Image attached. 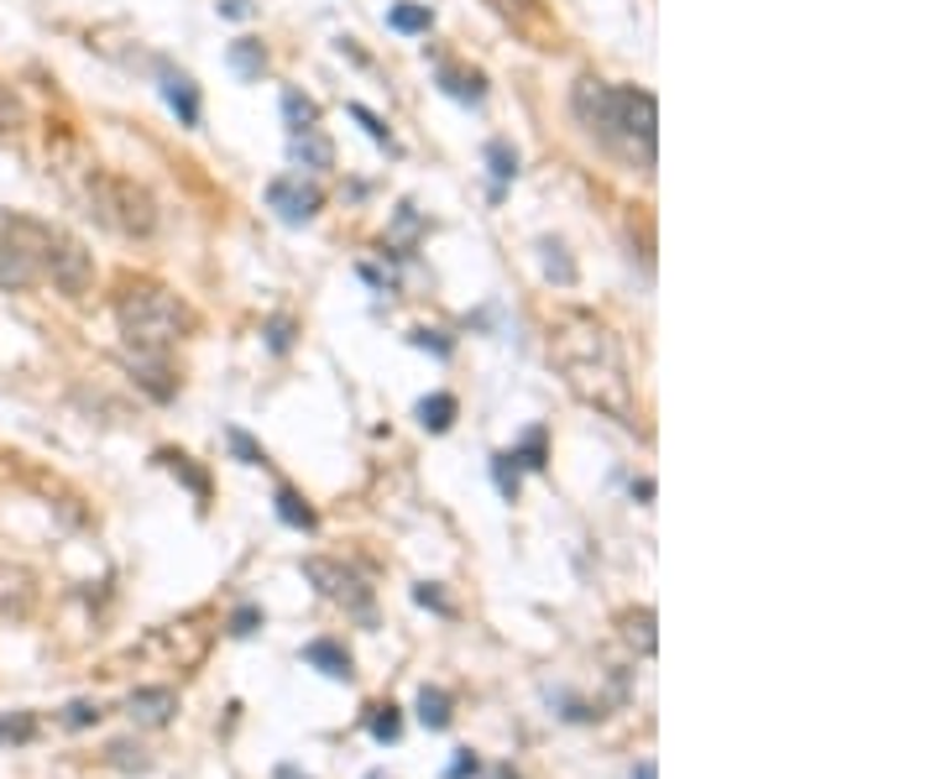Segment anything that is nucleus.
I'll return each instance as SVG.
<instances>
[{"label":"nucleus","instance_id":"f257e3e1","mask_svg":"<svg viewBox=\"0 0 941 779\" xmlns=\"http://www.w3.org/2000/svg\"><path fill=\"white\" fill-rule=\"evenodd\" d=\"M549 361L565 372V382L581 393L591 408L607 419L639 424L633 419V377H628V356H622L618 335L591 314H565L549 335Z\"/></svg>","mask_w":941,"mask_h":779},{"label":"nucleus","instance_id":"f03ea898","mask_svg":"<svg viewBox=\"0 0 941 779\" xmlns=\"http://www.w3.org/2000/svg\"><path fill=\"white\" fill-rule=\"evenodd\" d=\"M576 116L597 141L618 147L628 158L639 162L643 173H654V141H660V105L649 89H633V84H607L586 74L576 84Z\"/></svg>","mask_w":941,"mask_h":779},{"label":"nucleus","instance_id":"7ed1b4c3","mask_svg":"<svg viewBox=\"0 0 941 779\" xmlns=\"http://www.w3.org/2000/svg\"><path fill=\"white\" fill-rule=\"evenodd\" d=\"M0 241H11L21 257L32 262V273L38 278H53V288L68 294V299H84L95 288V257L63 225L32 221V215H6L0 221Z\"/></svg>","mask_w":941,"mask_h":779},{"label":"nucleus","instance_id":"20e7f679","mask_svg":"<svg viewBox=\"0 0 941 779\" xmlns=\"http://www.w3.org/2000/svg\"><path fill=\"white\" fill-rule=\"evenodd\" d=\"M116 320H120V335H126V345H131L137 356H168V351H173V345H179V340L194 330L189 303H183L179 294L158 288V282H141V288H131V294L116 303Z\"/></svg>","mask_w":941,"mask_h":779},{"label":"nucleus","instance_id":"39448f33","mask_svg":"<svg viewBox=\"0 0 941 779\" xmlns=\"http://www.w3.org/2000/svg\"><path fill=\"white\" fill-rule=\"evenodd\" d=\"M89 215L120 236H152L158 231V204L147 189H137L131 179H116V173H100L95 189H89Z\"/></svg>","mask_w":941,"mask_h":779},{"label":"nucleus","instance_id":"423d86ee","mask_svg":"<svg viewBox=\"0 0 941 779\" xmlns=\"http://www.w3.org/2000/svg\"><path fill=\"white\" fill-rule=\"evenodd\" d=\"M303 576L314 580L330 601H341L345 612H356V618L372 628V586H366L356 570H345V565H335V559L314 555V559H303Z\"/></svg>","mask_w":941,"mask_h":779},{"label":"nucleus","instance_id":"0eeeda50","mask_svg":"<svg viewBox=\"0 0 941 779\" xmlns=\"http://www.w3.org/2000/svg\"><path fill=\"white\" fill-rule=\"evenodd\" d=\"M320 204H324V194L314 183H303V173H282V179L267 183V210L282 225H309L320 215Z\"/></svg>","mask_w":941,"mask_h":779},{"label":"nucleus","instance_id":"6e6552de","mask_svg":"<svg viewBox=\"0 0 941 779\" xmlns=\"http://www.w3.org/2000/svg\"><path fill=\"white\" fill-rule=\"evenodd\" d=\"M126 712H131L137 722L162 727V722H173V712H179V691H173V685H137V691L126 696Z\"/></svg>","mask_w":941,"mask_h":779},{"label":"nucleus","instance_id":"1a4fd4ad","mask_svg":"<svg viewBox=\"0 0 941 779\" xmlns=\"http://www.w3.org/2000/svg\"><path fill=\"white\" fill-rule=\"evenodd\" d=\"M158 84H162V100L179 110L183 126H200V89H194V79L162 63V68H158Z\"/></svg>","mask_w":941,"mask_h":779},{"label":"nucleus","instance_id":"9d476101","mask_svg":"<svg viewBox=\"0 0 941 779\" xmlns=\"http://www.w3.org/2000/svg\"><path fill=\"white\" fill-rule=\"evenodd\" d=\"M303 664L309 670H320V675H330V680H351L356 675V664H351V654H345L335 639H314V643H303Z\"/></svg>","mask_w":941,"mask_h":779},{"label":"nucleus","instance_id":"9b49d317","mask_svg":"<svg viewBox=\"0 0 941 779\" xmlns=\"http://www.w3.org/2000/svg\"><path fill=\"white\" fill-rule=\"evenodd\" d=\"M288 152H293V162H303L309 173H330V168H335V147H330V137H324L320 126H309V131H299Z\"/></svg>","mask_w":941,"mask_h":779},{"label":"nucleus","instance_id":"f8f14e48","mask_svg":"<svg viewBox=\"0 0 941 779\" xmlns=\"http://www.w3.org/2000/svg\"><path fill=\"white\" fill-rule=\"evenodd\" d=\"M272 508H278V519L288 523V529H299V534H314V529H320V513H314V508H309V502H303L293 487H278Z\"/></svg>","mask_w":941,"mask_h":779},{"label":"nucleus","instance_id":"ddd939ff","mask_svg":"<svg viewBox=\"0 0 941 779\" xmlns=\"http://www.w3.org/2000/svg\"><path fill=\"white\" fill-rule=\"evenodd\" d=\"M225 63H231V68H236L246 84H257L261 68H267V47H261L257 38H240V42H231V47H225Z\"/></svg>","mask_w":941,"mask_h":779},{"label":"nucleus","instance_id":"4468645a","mask_svg":"<svg viewBox=\"0 0 941 779\" xmlns=\"http://www.w3.org/2000/svg\"><path fill=\"white\" fill-rule=\"evenodd\" d=\"M419 722L429 727V733H445V727L456 722V701H450V691H440V685H424V691H419Z\"/></svg>","mask_w":941,"mask_h":779},{"label":"nucleus","instance_id":"2eb2a0df","mask_svg":"<svg viewBox=\"0 0 941 779\" xmlns=\"http://www.w3.org/2000/svg\"><path fill=\"white\" fill-rule=\"evenodd\" d=\"M456 414H461L456 393H429V398L419 403V424L429 429V435H445V429L456 424Z\"/></svg>","mask_w":941,"mask_h":779},{"label":"nucleus","instance_id":"dca6fc26","mask_svg":"<svg viewBox=\"0 0 941 779\" xmlns=\"http://www.w3.org/2000/svg\"><path fill=\"white\" fill-rule=\"evenodd\" d=\"M440 89L450 95V100H461V105H481V100H486V84H481V74H466V68H440Z\"/></svg>","mask_w":941,"mask_h":779},{"label":"nucleus","instance_id":"f3484780","mask_svg":"<svg viewBox=\"0 0 941 779\" xmlns=\"http://www.w3.org/2000/svg\"><path fill=\"white\" fill-rule=\"evenodd\" d=\"M387 26L403 32V38H419V32L435 26V11H429V6H414V0H398V6L387 11Z\"/></svg>","mask_w":941,"mask_h":779},{"label":"nucleus","instance_id":"a211bd4d","mask_svg":"<svg viewBox=\"0 0 941 779\" xmlns=\"http://www.w3.org/2000/svg\"><path fill=\"white\" fill-rule=\"evenodd\" d=\"M282 120H288V131L299 137V131H309V126H320V105L309 100V95H299V89H282Z\"/></svg>","mask_w":941,"mask_h":779},{"label":"nucleus","instance_id":"6ab92c4d","mask_svg":"<svg viewBox=\"0 0 941 779\" xmlns=\"http://www.w3.org/2000/svg\"><path fill=\"white\" fill-rule=\"evenodd\" d=\"M26 282H38L32 262L21 257L11 241H0V288H26Z\"/></svg>","mask_w":941,"mask_h":779},{"label":"nucleus","instance_id":"aec40b11","mask_svg":"<svg viewBox=\"0 0 941 779\" xmlns=\"http://www.w3.org/2000/svg\"><path fill=\"white\" fill-rule=\"evenodd\" d=\"M486 173H492V183H498V194H502V183L518 179V152L507 141H486Z\"/></svg>","mask_w":941,"mask_h":779},{"label":"nucleus","instance_id":"412c9836","mask_svg":"<svg viewBox=\"0 0 941 779\" xmlns=\"http://www.w3.org/2000/svg\"><path fill=\"white\" fill-rule=\"evenodd\" d=\"M539 252H544V278L560 282V288H570V282H576V262L565 257L560 241H539Z\"/></svg>","mask_w":941,"mask_h":779},{"label":"nucleus","instance_id":"4be33fe9","mask_svg":"<svg viewBox=\"0 0 941 779\" xmlns=\"http://www.w3.org/2000/svg\"><path fill=\"white\" fill-rule=\"evenodd\" d=\"M366 733L377 743H398L403 738V717H398V706L387 701V706H372V717H366Z\"/></svg>","mask_w":941,"mask_h":779},{"label":"nucleus","instance_id":"5701e85b","mask_svg":"<svg viewBox=\"0 0 941 779\" xmlns=\"http://www.w3.org/2000/svg\"><path fill=\"white\" fill-rule=\"evenodd\" d=\"M158 460L168 466V471H173V477L189 481V487H194V498H200V502L210 498V481H204V471H194V460H189V456H179V450H162Z\"/></svg>","mask_w":941,"mask_h":779},{"label":"nucleus","instance_id":"b1692460","mask_svg":"<svg viewBox=\"0 0 941 779\" xmlns=\"http://www.w3.org/2000/svg\"><path fill=\"white\" fill-rule=\"evenodd\" d=\"M492 481H498V492L507 502H518V460H513V450H498L492 456Z\"/></svg>","mask_w":941,"mask_h":779},{"label":"nucleus","instance_id":"393cba45","mask_svg":"<svg viewBox=\"0 0 941 779\" xmlns=\"http://www.w3.org/2000/svg\"><path fill=\"white\" fill-rule=\"evenodd\" d=\"M225 445H231V456H236L240 466H267V450H261V445L252 440L246 429H236V424L225 429Z\"/></svg>","mask_w":941,"mask_h":779},{"label":"nucleus","instance_id":"a878e982","mask_svg":"<svg viewBox=\"0 0 941 779\" xmlns=\"http://www.w3.org/2000/svg\"><path fill=\"white\" fill-rule=\"evenodd\" d=\"M261 335H267V351L272 356H288L293 351V320L288 314H272V320L261 324Z\"/></svg>","mask_w":941,"mask_h":779},{"label":"nucleus","instance_id":"bb28decb","mask_svg":"<svg viewBox=\"0 0 941 779\" xmlns=\"http://www.w3.org/2000/svg\"><path fill=\"white\" fill-rule=\"evenodd\" d=\"M513 460H518V466H528V471H544V466H549V456H544V429H528V435H523V445L513 450Z\"/></svg>","mask_w":941,"mask_h":779},{"label":"nucleus","instance_id":"cd10ccee","mask_svg":"<svg viewBox=\"0 0 941 779\" xmlns=\"http://www.w3.org/2000/svg\"><path fill=\"white\" fill-rule=\"evenodd\" d=\"M502 21H534L539 17V0H486Z\"/></svg>","mask_w":941,"mask_h":779},{"label":"nucleus","instance_id":"c85d7f7f","mask_svg":"<svg viewBox=\"0 0 941 779\" xmlns=\"http://www.w3.org/2000/svg\"><path fill=\"white\" fill-rule=\"evenodd\" d=\"M414 601H419V607H429V612H440V618H450V612H456L435 580H419V586H414Z\"/></svg>","mask_w":941,"mask_h":779},{"label":"nucleus","instance_id":"c756f323","mask_svg":"<svg viewBox=\"0 0 941 779\" xmlns=\"http://www.w3.org/2000/svg\"><path fill=\"white\" fill-rule=\"evenodd\" d=\"M408 340H414L419 351H435V356H440V361L450 356V351H456V340L445 335V330H414V335H408Z\"/></svg>","mask_w":941,"mask_h":779},{"label":"nucleus","instance_id":"7c9ffc66","mask_svg":"<svg viewBox=\"0 0 941 779\" xmlns=\"http://www.w3.org/2000/svg\"><path fill=\"white\" fill-rule=\"evenodd\" d=\"M32 733H38V722L26 717V712L21 717H0V743H26Z\"/></svg>","mask_w":941,"mask_h":779},{"label":"nucleus","instance_id":"2f4dec72","mask_svg":"<svg viewBox=\"0 0 941 779\" xmlns=\"http://www.w3.org/2000/svg\"><path fill=\"white\" fill-rule=\"evenodd\" d=\"M628 639L643 643V654H654V612H639V618H628Z\"/></svg>","mask_w":941,"mask_h":779},{"label":"nucleus","instance_id":"473e14b6","mask_svg":"<svg viewBox=\"0 0 941 779\" xmlns=\"http://www.w3.org/2000/svg\"><path fill=\"white\" fill-rule=\"evenodd\" d=\"M257 628H261V607H252V601H246V607H236V618H231V633H236V639H252Z\"/></svg>","mask_w":941,"mask_h":779},{"label":"nucleus","instance_id":"72a5a7b5","mask_svg":"<svg viewBox=\"0 0 941 779\" xmlns=\"http://www.w3.org/2000/svg\"><path fill=\"white\" fill-rule=\"evenodd\" d=\"M63 722H68V727H95V722H100V706H95V701H74V706L63 712Z\"/></svg>","mask_w":941,"mask_h":779},{"label":"nucleus","instance_id":"f704fd0d","mask_svg":"<svg viewBox=\"0 0 941 779\" xmlns=\"http://www.w3.org/2000/svg\"><path fill=\"white\" fill-rule=\"evenodd\" d=\"M351 116H356L361 126H366V137H372V141H382V147H393V137H387V126H382V120L372 116L366 105H351Z\"/></svg>","mask_w":941,"mask_h":779},{"label":"nucleus","instance_id":"c9c22d12","mask_svg":"<svg viewBox=\"0 0 941 779\" xmlns=\"http://www.w3.org/2000/svg\"><path fill=\"white\" fill-rule=\"evenodd\" d=\"M21 126V105H17V95L0 84V131H17Z\"/></svg>","mask_w":941,"mask_h":779},{"label":"nucleus","instance_id":"e433bc0d","mask_svg":"<svg viewBox=\"0 0 941 779\" xmlns=\"http://www.w3.org/2000/svg\"><path fill=\"white\" fill-rule=\"evenodd\" d=\"M481 764H477V754H471V748H461V754H456V759H450V769H445V779H471L477 775Z\"/></svg>","mask_w":941,"mask_h":779},{"label":"nucleus","instance_id":"4c0bfd02","mask_svg":"<svg viewBox=\"0 0 941 779\" xmlns=\"http://www.w3.org/2000/svg\"><path fill=\"white\" fill-rule=\"evenodd\" d=\"M221 17L240 21V17H252V6H246V0H221Z\"/></svg>","mask_w":941,"mask_h":779},{"label":"nucleus","instance_id":"58836bf2","mask_svg":"<svg viewBox=\"0 0 941 779\" xmlns=\"http://www.w3.org/2000/svg\"><path fill=\"white\" fill-rule=\"evenodd\" d=\"M633 779H660V769H654V764L643 759V764H639V769H633Z\"/></svg>","mask_w":941,"mask_h":779},{"label":"nucleus","instance_id":"ea45409f","mask_svg":"<svg viewBox=\"0 0 941 779\" xmlns=\"http://www.w3.org/2000/svg\"><path fill=\"white\" fill-rule=\"evenodd\" d=\"M278 779H299V769H288V764H282V769H278Z\"/></svg>","mask_w":941,"mask_h":779}]
</instances>
